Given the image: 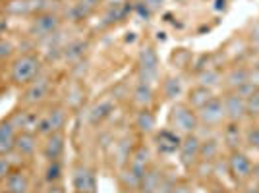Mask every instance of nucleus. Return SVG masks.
<instances>
[{
    "label": "nucleus",
    "mask_w": 259,
    "mask_h": 193,
    "mask_svg": "<svg viewBox=\"0 0 259 193\" xmlns=\"http://www.w3.org/2000/svg\"><path fill=\"white\" fill-rule=\"evenodd\" d=\"M199 118L195 116V112L186 105H176L172 108V124L176 129H180L184 133H192L197 128Z\"/></svg>",
    "instance_id": "3"
},
{
    "label": "nucleus",
    "mask_w": 259,
    "mask_h": 193,
    "mask_svg": "<svg viewBox=\"0 0 259 193\" xmlns=\"http://www.w3.org/2000/svg\"><path fill=\"white\" fill-rule=\"evenodd\" d=\"M35 72H37V62L33 58H23L16 64V79H20V81L29 79Z\"/></svg>",
    "instance_id": "11"
},
{
    "label": "nucleus",
    "mask_w": 259,
    "mask_h": 193,
    "mask_svg": "<svg viewBox=\"0 0 259 193\" xmlns=\"http://www.w3.org/2000/svg\"><path fill=\"white\" fill-rule=\"evenodd\" d=\"M31 137H29V135H23L22 139L18 141V147H20V151H22V153H31L33 151V143H31Z\"/></svg>",
    "instance_id": "28"
},
{
    "label": "nucleus",
    "mask_w": 259,
    "mask_h": 193,
    "mask_svg": "<svg viewBox=\"0 0 259 193\" xmlns=\"http://www.w3.org/2000/svg\"><path fill=\"white\" fill-rule=\"evenodd\" d=\"M14 143V129L10 124L0 126V153H6Z\"/></svg>",
    "instance_id": "15"
},
{
    "label": "nucleus",
    "mask_w": 259,
    "mask_h": 193,
    "mask_svg": "<svg viewBox=\"0 0 259 193\" xmlns=\"http://www.w3.org/2000/svg\"><path fill=\"white\" fill-rule=\"evenodd\" d=\"M223 139H225V143L230 147V151H238L240 141H242V133H240V126H238L236 122H230L228 128H225Z\"/></svg>",
    "instance_id": "10"
},
{
    "label": "nucleus",
    "mask_w": 259,
    "mask_h": 193,
    "mask_svg": "<svg viewBox=\"0 0 259 193\" xmlns=\"http://www.w3.org/2000/svg\"><path fill=\"white\" fill-rule=\"evenodd\" d=\"M249 81V70L248 68H232L227 74V85L230 91H236L238 87Z\"/></svg>",
    "instance_id": "7"
},
{
    "label": "nucleus",
    "mask_w": 259,
    "mask_h": 193,
    "mask_svg": "<svg viewBox=\"0 0 259 193\" xmlns=\"http://www.w3.org/2000/svg\"><path fill=\"white\" fill-rule=\"evenodd\" d=\"M138 128L143 129V131H151L155 128V118H153V114L149 110L140 112V116H138Z\"/></svg>",
    "instance_id": "20"
},
{
    "label": "nucleus",
    "mask_w": 259,
    "mask_h": 193,
    "mask_svg": "<svg viewBox=\"0 0 259 193\" xmlns=\"http://www.w3.org/2000/svg\"><path fill=\"white\" fill-rule=\"evenodd\" d=\"M170 193H190V189H188L186 185H176V187H174Z\"/></svg>",
    "instance_id": "34"
},
{
    "label": "nucleus",
    "mask_w": 259,
    "mask_h": 193,
    "mask_svg": "<svg viewBox=\"0 0 259 193\" xmlns=\"http://www.w3.org/2000/svg\"><path fill=\"white\" fill-rule=\"evenodd\" d=\"M47 81H37V85H33V89L31 91H29V93H27V95H29V99H31V101H35V99H41V96L45 95V93H47Z\"/></svg>",
    "instance_id": "26"
},
{
    "label": "nucleus",
    "mask_w": 259,
    "mask_h": 193,
    "mask_svg": "<svg viewBox=\"0 0 259 193\" xmlns=\"http://www.w3.org/2000/svg\"><path fill=\"white\" fill-rule=\"evenodd\" d=\"M217 153H219V143L215 139H209L205 143H201V151H199V157H203L205 161L215 159Z\"/></svg>",
    "instance_id": "17"
},
{
    "label": "nucleus",
    "mask_w": 259,
    "mask_h": 193,
    "mask_svg": "<svg viewBox=\"0 0 259 193\" xmlns=\"http://www.w3.org/2000/svg\"><path fill=\"white\" fill-rule=\"evenodd\" d=\"M6 172H8V164H6V161H2V159H0V178H2Z\"/></svg>",
    "instance_id": "33"
},
{
    "label": "nucleus",
    "mask_w": 259,
    "mask_h": 193,
    "mask_svg": "<svg viewBox=\"0 0 259 193\" xmlns=\"http://www.w3.org/2000/svg\"><path fill=\"white\" fill-rule=\"evenodd\" d=\"M141 72H143V77H145V81L143 83H149L153 77L157 75V66H159V58H157V53L153 51V49H145L143 53H141Z\"/></svg>",
    "instance_id": "6"
},
{
    "label": "nucleus",
    "mask_w": 259,
    "mask_h": 193,
    "mask_svg": "<svg viewBox=\"0 0 259 193\" xmlns=\"http://www.w3.org/2000/svg\"><path fill=\"white\" fill-rule=\"evenodd\" d=\"M246 108L249 116H259V87L246 99Z\"/></svg>",
    "instance_id": "21"
},
{
    "label": "nucleus",
    "mask_w": 259,
    "mask_h": 193,
    "mask_svg": "<svg viewBox=\"0 0 259 193\" xmlns=\"http://www.w3.org/2000/svg\"><path fill=\"white\" fill-rule=\"evenodd\" d=\"M197 118H199V122H203L205 126H219V124H223V120L227 118L223 99H219V96L209 99L205 105L199 108Z\"/></svg>",
    "instance_id": "1"
},
{
    "label": "nucleus",
    "mask_w": 259,
    "mask_h": 193,
    "mask_svg": "<svg viewBox=\"0 0 259 193\" xmlns=\"http://www.w3.org/2000/svg\"><path fill=\"white\" fill-rule=\"evenodd\" d=\"M97 2L99 0H81V2H79V6H77V10H79V14H83V16H85L87 12L91 10Z\"/></svg>",
    "instance_id": "29"
},
{
    "label": "nucleus",
    "mask_w": 259,
    "mask_h": 193,
    "mask_svg": "<svg viewBox=\"0 0 259 193\" xmlns=\"http://www.w3.org/2000/svg\"><path fill=\"white\" fill-rule=\"evenodd\" d=\"M251 170H253V162L249 161L248 155L240 153V151H232L228 157V172L232 174V178L238 182H244L251 178Z\"/></svg>",
    "instance_id": "2"
},
{
    "label": "nucleus",
    "mask_w": 259,
    "mask_h": 193,
    "mask_svg": "<svg viewBox=\"0 0 259 193\" xmlns=\"http://www.w3.org/2000/svg\"><path fill=\"white\" fill-rule=\"evenodd\" d=\"M223 105H225V112H227V118L230 122H240L248 114L246 99L242 95H238L236 91H230L228 95L223 96Z\"/></svg>",
    "instance_id": "4"
},
{
    "label": "nucleus",
    "mask_w": 259,
    "mask_h": 193,
    "mask_svg": "<svg viewBox=\"0 0 259 193\" xmlns=\"http://www.w3.org/2000/svg\"><path fill=\"white\" fill-rule=\"evenodd\" d=\"M164 91H166V95L170 96V99L178 96L180 93H182V81H180V79H174V77L166 79V83H164Z\"/></svg>",
    "instance_id": "23"
},
{
    "label": "nucleus",
    "mask_w": 259,
    "mask_h": 193,
    "mask_svg": "<svg viewBox=\"0 0 259 193\" xmlns=\"http://www.w3.org/2000/svg\"><path fill=\"white\" fill-rule=\"evenodd\" d=\"M199 151H201V141L192 133H188V137L180 143V159L186 166H190L199 159Z\"/></svg>",
    "instance_id": "5"
},
{
    "label": "nucleus",
    "mask_w": 259,
    "mask_h": 193,
    "mask_svg": "<svg viewBox=\"0 0 259 193\" xmlns=\"http://www.w3.org/2000/svg\"><path fill=\"white\" fill-rule=\"evenodd\" d=\"M199 79H201V85L207 87V89H211V87L219 85L223 77H221V74H219L217 70H207V72H203V74H201V77H199Z\"/></svg>",
    "instance_id": "18"
},
{
    "label": "nucleus",
    "mask_w": 259,
    "mask_h": 193,
    "mask_svg": "<svg viewBox=\"0 0 259 193\" xmlns=\"http://www.w3.org/2000/svg\"><path fill=\"white\" fill-rule=\"evenodd\" d=\"M134 95H136V101H138L140 105H149V103H151V96H153L149 83H141V85L136 89Z\"/></svg>",
    "instance_id": "19"
},
{
    "label": "nucleus",
    "mask_w": 259,
    "mask_h": 193,
    "mask_svg": "<svg viewBox=\"0 0 259 193\" xmlns=\"http://www.w3.org/2000/svg\"><path fill=\"white\" fill-rule=\"evenodd\" d=\"M37 25H39V29L43 33H51L58 25V22H56V18H51V16H47V18H41L39 22H37Z\"/></svg>",
    "instance_id": "25"
},
{
    "label": "nucleus",
    "mask_w": 259,
    "mask_h": 193,
    "mask_svg": "<svg viewBox=\"0 0 259 193\" xmlns=\"http://www.w3.org/2000/svg\"><path fill=\"white\" fill-rule=\"evenodd\" d=\"M58 172H60L58 164H53V166L49 168V178H51V180H56V178H58Z\"/></svg>",
    "instance_id": "31"
},
{
    "label": "nucleus",
    "mask_w": 259,
    "mask_h": 193,
    "mask_svg": "<svg viewBox=\"0 0 259 193\" xmlns=\"http://www.w3.org/2000/svg\"><path fill=\"white\" fill-rule=\"evenodd\" d=\"M209 99H213V95H211V89L199 85L197 89H194V91H192V95H190V103H192L194 107L201 108L207 101H209Z\"/></svg>",
    "instance_id": "14"
},
{
    "label": "nucleus",
    "mask_w": 259,
    "mask_h": 193,
    "mask_svg": "<svg viewBox=\"0 0 259 193\" xmlns=\"http://www.w3.org/2000/svg\"><path fill=\"white\" fill-rule=\"evenodd\" d=\"M8 189H10V193H25L27 182H25V178H23L22 174L10 176V180H8Z\"/></svg>",
    "instance_id": "16"
},
{
    "label": "nucleus",
    "mask_w": 259,
    "mask_h": 193,
    "mask_svg": "<svg viewBox=\"0 0 259 193\" xmlns=\"http://www.w3.org/2000/svg\"><path fill=\"white\" fill-rule=\"evenodd\" d=\"M60 151H62V137L60 135H53L51 141H49V145H47V155L51 159H56L60 155Z\"/></svg>",
    "instance_id": "22"
},
{
    "label": "nucleus",
    "mask_w": 259,
    "mask_h": 193,
    "mask_svg": "<svg viewBox=\"0 0 259 193\" xmlns=\"http://www.w3.org/2000/svg\"><path fill=\"white\" fill-rule=\"evenodd\" d=\"M248 143L255 151H259V126H255V128H251L248 131Z\"/></svg>",
    "instance_id": "27"
},
{
    "label": "nucleus",
    "mask_w": 259,
    "mask_h": 193,
    "mask_svg": "<svg viewBox=\"0 0 259 193\" xmlns=\"http://www.w3.org/2000/svg\"><path fill=\"white\" fill-rule=\"evenodd\" d=\"M251 178L257 182V185H259V162L257 164H253V170H251Z\"/></svg>",
    "instance_id": "32"
},
{
    "label": "nucleus",
    "mask_w": 259,
    "mask_h": 193,
    "mask_svg": "<svg viewBox=\"0 0 259 193\" xmlns=\"http://www.w3.org/2000/svg\"><path fill=\"white\" fill-rule=\"evenodd\" d=\"M74 183H76V187L81 193H93V189H95V176L87 168H79L76 178H74Z\"/></svg>",
    "instance_id": "8"
},
{
    "label": "nucleus",
    "mask_w": 259,
    "mask_h": 193,
    "mask_svg": "<svg viewBox=\"0 0 259 193\" xmlns=\"http://www.w3.org/2000/svg\"><path fill=\"white\" fill-rule=\"evenodd\" d=\"M249 39H251V44L259 51V22L251 27V33H249Z\"/></svg>",
    "instance_id": "30"
},
{
    "label": "nucleus",
    "mask_w": 259,
    "mask_h": 193,
    "mask_svg": "<svg viewBox=\"0 0 259 193\" xmlns=\"http://www.w3.org/2000/svg\"><path fill=\"white\" fill-rule=\"evenodd\" d=\"M112 110V105L105 101V103H101L99 107L93 108V120H103L105 116H108V112Z\"/></svg>",
    "instance_id": "24"
},
{
    "label": "nucleus",
    "mask_w": 259,
    "mask_h": 193,
    "mask_svg": "<svg viewBox=\"0 0 259 193\" xmlns=\"http://www.w3.org/2000/svg\"><path fill=\"white\" fill-rule=\"evenodd\" d=\"M157 141H159V149H161L162 153H166V155H168V153H174L176 149H180V137H178L176 133H172V131H168V129L161 131Z\"/></svg>",
    "instance_id": "9"
},
{
    "label": "nucleus",
    "mask_w": 259,
    "mask_h": 193,
    "mask_svg": "<svg viewBox=\"0 0 259 193\" xmlns=\"http://www.w3.org/2000/svg\"><path fill=\"white\" fill-rule=\"evenodd\" d=\"M141 193H155L161 185V176L157 172H145L141 178Z\"/></svg>",
    "instance_id": "13"
},
{
    "label": "nucleus",
    "mask_w": 259,
    "mask_h": 193,
    "mask_svg": "<svg viewBox=\"0 0 259 193\" xmlns=\"http://www.w3.org/2000/svg\"><path fill=\"white\" fill-rule=\"evenodd\" d=\"M64 124V112L62 110H54L53 114H49V118L41 122V131H56L62 128Z\"/></svg>",
    "instance_id": "12"
},
{
    "label": "nucleus",
    "mask_w": 259,
    "mask_h": 193,
    "mask_svg": "<svg viewBox=\"0 0 259 193\" xmlns=\"http://www.w3.org/2000/svg\"><path fill=\"white\" fill-rule=\"evenodd\" d=\"M244 193H259V189H246Z\"/></svg>",
    "instance_id": "35"
}]
</instances>
